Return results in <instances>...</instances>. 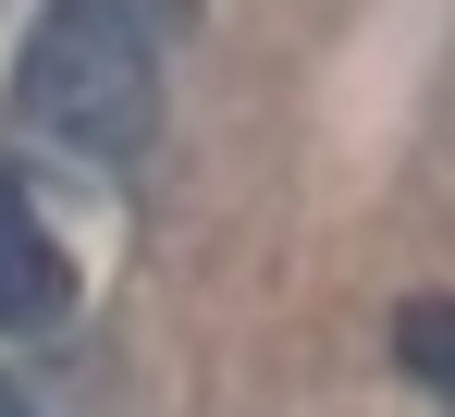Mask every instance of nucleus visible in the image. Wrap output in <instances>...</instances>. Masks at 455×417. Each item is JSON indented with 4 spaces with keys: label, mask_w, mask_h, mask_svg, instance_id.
Masks as SVG:
<instances>
[{
    "label": "nucleus",
    "mask_w": 455,
    "mask_h": 417,
    "mask_svg": "<svg viewBox=\"0 0 455 417\" xmlns=\"http://www.w3.org/2000/svg\"><path fill=\"white\" fill-rule=\"evenodd\" d=\"M12 123L62 160H136L160 136V25L136 0H37L12 50Z\"/></svg>",
    "instance_id": "obj_1"
},
{
    "label": "nucleus",
    "mask_w": 455,
    "mask_h": 417,
    "mask_svg": "<svg viewBox=\"0 0 455 417\" xmlns=\"http://www.w3.org/2000/svg\"><path fill=\"white\" fill-rule=\"evenodd\" d=\"M62 319H75V258H62V233L37 221V197L0 172V344L62 332Z\"/></svg>",
    "instance_id": "obj_2"
},
{
    "label": "nucleus",
    "mask_w": 455,
    "mask_h": 417,
    "mask_svg": "<svg viewBox=\"0 0 455 417\" xmlns=\"http://www.w3.org/2000/svg\"><path fill=\"white\" fill-rule=\"evenodd\" d=\"M394 356H406V381H431L455 405V295H406L394 307Z\"/></svg>",
    "instance_id": "obj_3"
},
{
    "label": "nucleus",
    "mask_w": 455,
    "mask_h": 417,
    "mask_svg": "<svg viewBox=\"0 0 455 417\" xmlns=\"http://www.w3.org/2000/svg\"><path fill=\"white\" fill-rule=\"evenodd\" d=\"M136 12H148V25H160V37H172V25H185V12H197V0H136Z\"/></svg>",
    "instance_id": "obj_4"
},
{
    "label": "nucleus",
    "mask_w": 455,
    "mask_h": 417,
    "mask_svg": "<svg viewBox=\"0 0 455 417\" xmlns=\"http://www.w3.org/2000/svg\"><path fill=\"white\" fill-rule=\"evenodd\" d=\"M0 417H37V405H25V393H12V381H0Z\"/></svg>",
    "instance_id": "obj_5"
}]
</instances>
